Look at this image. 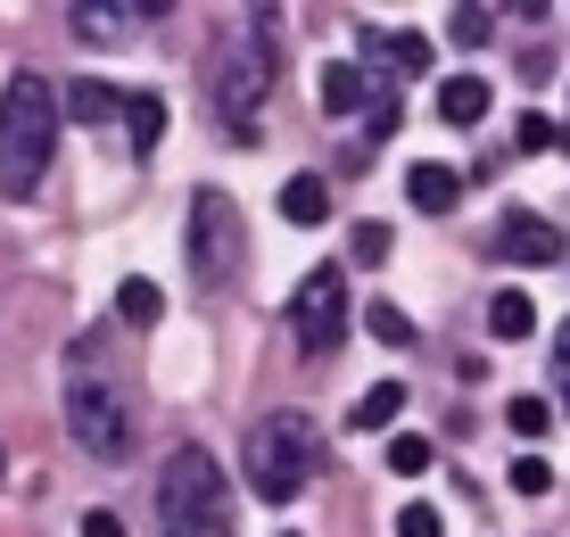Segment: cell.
<instances>
[{"instance_id": "cell-1", "label": "cell", "mask_w": 570, "mask_h": 537, "mask_svg": "<svg viewBox=\"0 0 570 537\" xmlns=\"http://www.w3.org/2000/svg\"><path fill=\"white\" fill-rule=\"evenodd\" d=\"M58 116H67V99L50 91V75H9L0 84V198H33L58 149Z\"/></svg>"}, {"instance_id": "cell-2", "label": "cell", "mask_w": 570, "mask_h": 537, "mask_svg": "<svg viewBox=\"0 0 570 537\" xmlns=\"http://www.w3.org/2000/svg\"><path fill=\"white\" fill-rule=\"evenodd\" d=\"M157 529L166 537H232V488L207 447H174L157 480Z\"/></svg>"}, {"instance_id": "cell-3", "label": "cell", "mask_w": 570, "mask_h": 537, "mask_svg": "<svg viewBox=\"0 0 570 537\" xmlns=\"http://www.w3.org/2000/svg\"><path fill=\"white\" fill-rule=\"evenodd\" d=\"M273 91V33L265 26H240L215 42V116L232 125V141L257 149V108Z\"/></svg>"}, {"instance_id": "cell-4", "label": "cell", "mask_w": 570, "mask_h": 537, "mask_svg": "<svg viewBox=\"0 0 570 537\" xmlns=\"http://www.w3.org/2000/svg\"><path fill=\"white\" fill-rule=\"evenodd\" d=\"M67 439L91 455V463H125L132 455V413L116 406L108 372L91 364V348L67 355Z\"/></svg>"}, {"instance_id": "cell-5", "label": "cell", "mask_w": 570, "mask_h": 537, "mask_svg": "<svg viewBox=\"0 0 570 537\" xmlns=\"http://www.w3.org/2000/svg\"><path fill=\"white\" fill-rule=\"evenodd\" d=\"M314 471H323V430H314L306 413H273V422H257V439H248V488H257L265 505H289Z\"/></svg>"}, {"instance_id": "cell-6", "label": "cell", "mask_w": 570, "mask_h": 537, "mask_svg": "<svg viewBox=\"0 0 570 537\" xmlns=\"http://www.w3.org/2000/svg\"><path fill=\"white\" fill-rule=\"evenodd\" d=\"M347 323H356V297H347V273L340 265H306L298 297H289V331H298L306 355H331L347 340Z\"/></svg>"}, {"instance_id": "cell-7", "label": "cell", "mask_w": 570, "mask_h": 537, "mask_svg": "<svg viewBox=\"0 0 570 537\" xmlns=\"http://www.w3.org/2000/svg\"><path fill=\"white\" fill-rule=\"evenodd\" d=\"M240 265V215H232L224 191H199L190 198V273L199 282H224Z\"/></svg>"}, {"instance_id": "cell-8", "label": "cell", "mask_w": 570, "mask_h": 537, "mask_svg": "<svg viewBox=\"0 0 570 537\" xmlns=\"http://www.w3.org/2000/svg\"><path fill=\"white\" fill-rule=\"evenodd\" d=\"M497 248L513 256V265H562V232L546 224L538 207H504V224H497Z\"/></svg>"}, {"instance_id": "cell-9", "label": "cell", "mask_w": 570, "mask_h": 537, "mask_svg": "<svg viewBox=\"0 0 570 537\" xmlns=\"http://www.w3.org/2000/svg\"><path fill=\"white\" fill-rule=\"evenodd\" d=\"M405 198H414L422 215H446V207L463 198V174H455V166H439V157H422V166L405 174Z\"/></svg>"}, {"instance_id": "cell-10", "label": "cell", "mask_w": 570, "mask_h": 537, "mask_svg": "<svg viewBox=\"0 0 570 537\" xmlns=\"http://www.w3.org/2000/svg\"><path fill=\"white\" fill-rule=\"evenodd\" d=\"M125 26H132V0H75V42H125Z\"/></svg>"}, {"instance_id": "cell-11", "label": "cell", "mask_w": 570, "mask_h": 537, "mask_svg": "<svg viewBox=\"0 0 570 537\" xmlns=\"http://www.w3.org/2000/svg\"><path fill=\"white\" fill-rule=\"evenodd\" d=\"M397 413H405V389L397 381H372L356 406H347V430H356V439H364V430H397Z\"/></svg>"}, {"instance_id": "cell-12", "label": "cell", "mask_w": 570, "mask_h": 537, "mask_svg": "<svg viewBox=\"0 0 570 537\" xmlns=\"http://www.w3.org/2000/svg\"><path fill=\"white\" fill-rule=\"evenodd\" d=\"M125 108H132V99L116 91V84H100V75H83V84L67 91V116H75V125H108V116H125Z\"/></svg>"}, {"instance_id": "cell-13", "label": "cell", "mask_w": 570, "mask_h": 537, "mask_svg": "<svg viewBox=\"0 0 570 537\" xmlns=\"http://www.w3.org/2000/svg\"><path fill=\"white\" fill-rule=\"evenodd\" d=\"M439 116L446 125H480L488 116V75H446L439 84Z\"/></svg>"}, {"instance_id": "cell-14", "label": "cell", "mask_w": 570, "mask_h": 537, "mask_svg": "<svg viewBox=\"0 0 570 537\" xmlns=\"http://www.w3.org/2000/svg\"><path fill=\"white\" fill-rule=\"evenodd\" d=\"M282 215L289 224H331V183L323 174H289L282 183Z\"/></svg>"}, {"instance_id": "cell-15", "label": "cell", "mask_w": 570, "mask_h": 537, "mask_svg": "<svg viewBox=\"0 0 570 537\" xmlns=\"http://www.w3.org/2000/svg\"><path fill=\"white\" fill-rule=\"evenodd\" d=\"M364 58H389L397 75H430V33H364Z\"/></svg>"}, {"instance_id": "cell-16", "label": "cell", "mask_w": 570, "mask_h": 537, "mask_svg": "<svg viewBox=\"0 0 570 537\" xmlns=\"http://www.w3.org/2000/svg\"><path fill=\"white\" fill-rule=\"evenodd\" d=\"M488 331H497V340H529V331H538L529 290H497V297H488Z\"/></svg>"}, {"instance_id": "cell-17", "label": "cell", "mask_w": 570, "mask_h": 537, "mask_svg": "<svg viewBox=\"0 0 570 537\" xmlns=\"http://www.w3.org/2000/svg\"><path fill=\"white\" fill-rule=\"evenodd\" d=\"M116 314H125L132 331H157V323H166V290H157V282H141V273H132V282L116 290Z\"/></svg>"}, {"instance_id": "cell-18", "label": "cell", "mask_w": 570, "mask_h": 537, "mask_svg": "<svg viewBox=\"0 0 570 537\" xmlns=\"http://www.w3.org/2000/svg\"><path fill=\"white\" fill-rule=\"evenodd\" d=\"M356 108H372L364 99V67H323V116H356Z\"/></svg>"}, {"instance_id": "cell-19", "label": "cell", "mask_w": 570, "mask_h": 537, "mask_svg": "<svg viewBox=\"0 0 570 537\" xmlns=\"http://www.w3.org/2000/svg\"><path fill=\"white\" fill-rule=\"evenodd\" d=\"M125 133H132V149H157V141H166V99H157V91H132V108H125Z\"/></svg>"}, {"instance_id": "cell-20", "label": "cell", "mask_w": 570, "mask_h": 537, "mask_svg": "<svg viewBox=\"0 0 570 537\" xmlns=\"http://www.w3.org/2000/svg\"><path fill=\"white\" fill-rule=\"evenodd\" d=\"M364 331L381 348H414V323H405V306H389V297H364Z\"/></svg>"}, {"instance_id": "cell-21", "label": "cell", "mask_w": 570, "mask_h": 537, "mask_svg": "<svg viewBox=\"0 0 570 537\" xmlns=\"http://www.w3.org/2000/svg\"><path fill=\"white\" fill-rule=\"evenodd\" d=\"M504 422H513V439L538 447L546 430H554V406H546V397H513V406H504Z\"/></svg>"}, {"instance_id": "cell-22", "label": "cell", "mask_w": 570, "mask_h": 537, "mask_svg": "<svg viewBox=\"0 0 570 537\" xmlns=\"http://www.w3.org/2000/svg\"><path fill=\"white\" fill-rule=\"evenodd\" d=\"M488 33H497V26H488V9H480V0H463V9L446 17V42H463V50H480Z\"/></svg>"}, {"instance_id": "cell-23", "label": "cell", "mask_w": 570, "mask_h": 537, "mask_svg": "<svg viewBox=\"0 0 570 537\" xmlns=\"http://www.w3.org/2000/svg\"><path fill=\"white\" fill-rule=\"evenodd\" d=\"M389 471H405V480L430 471V439H422V430H397V439H389Z\"/></svg>"}, {"instance_id": "cell-24", "label": "cell", "mask_w": 570, "mask_h": 537, "mask_svg": "<svg viewBox=\"0 0 570 537\" xmlns=\"http://www.w3.org/2000/svg\"><path fill=\"white\" fill-rule=\"evenodd\" d=\"M504 480H513V496H554V463H546V455H521Z\"/></svg>"}, {"instance_id": "cell-25", "label": "cell", "mask_w": 570, "mask_h": 537, "mask_svg": "<svg viewBox=\"0 0 570 537\" xmlns=\"http://www.w3.org/2000/svg\"><path fill=\"white\" fill-rule=\"evenodd\" d=\"M513 141H521L529 157H538V149H562V141H570V133L554 125V116H521V125H513Z\"/></svg>"}, {"instance_id": "cell-26", "label": "cell", "mask_w": 570, "mask_h": 537, "mask_svg": "<svg viewBox=\"0 0 570 537\" xmlns=\"http://www.w3.org/2000/svg\"><path fill=\"white\" fill-rule=\"evenodd\" d=\"M389 133H397V99L372 91V108H364V149H372V141H389Z\"/></svg>"}, {"instance_id": "cell-27", "label": "cell", "mask_w": 570, "mask_h": 537, "mask_svg": "<svg viewBox=\"0 0 570 537\" xmlns=\"http://www.w3.org/2000/svg\"><path fill=\"white\" fill-rule=\"evenodd\" d=\"M347 248H356V265H381V256H389V224H356Z\"/></svg>"}, {"instance_id": "cell-28", "label": "cell", "mask_w": 570, "mask_h": 537, "mask_svg": "<svg viewBox=\"0 0 570 537\" xmlns=\"http://www.w3.org/2000/svg\"><path fill=\"white\" fill-rule=\"evenodd\" d=\"M397 537H446L439 505H405V512H397Z\"/></svg>"}, {"instance_id": "cell-29", "label": "cell", "mask_w": 570, "mask_h": 537, "mask_svg": "<svg viewBox=\"0 0 570 537\" xmlns=\"http://www.w3.org/2000/svg\"><path fill=\"white\" fill-rule=\"evenodd\" d=\"M83 537H125V521H116V512H100V505H91V512H83Z\"/></svg>"}, {"instance_id": "cell-30", "label": "cell", "mask_w": 570, "mask_h": 537, "mask_svg": "<svg viewBox=\"0 0 570 537\" xmlns=\"http://www.w3.org/2000/svg\"><path fill=\"white\" fill-rule=\"evenodd\" d=\"M248 26H265V33H273V26H282V0H248Z\"/></svg>"}, {"instance_id": "cell-31", "label": "cell", "mask_w": 570, "mask_h": 537, "mask_svg": "<svg viewBox=\"0 0 570 537\" xmlns=\"http://www.w3.org/2000/svg\"><path fill=\"white\" fill-rule=\"evenodd\" d=\"M504 9H513V17H529V26H538V17L554 9V0H504Z\"/></svg>"}, {"instance_id": "cell-32", "label": "cell", "mask_w": 570, "mask_h": 537, "mask_svg": "<svg viewBox=\"0 0 570 537\" xmlns=\"http://www.w3.org/2000/svg\"><path fill=\"white\" fill-rule=\"evenodd\" d=\"M174 9V0H132V17H166Z\"/></svg>"}, {"instance_id": "cell-33", "label": "cell", "mask_w": 570, "mask_h": 537, "mask_svg": "<svg viewBox=\"0 0 570 537\" xmlns=\"http://www.w3.org/2000/svg\"><path fill=\"white\" fill-rule=\"evenodd\" d=\"M554 355H562V364H570V323H562V348H554Z\"/></svg>"}, {"instance_id": "cell-34", "label": "cell", "mask_w": 570, "mask_h": 537, "mask_svg": "<svg viewBox=\"0 0 570 537\" xmlns=\"http://www.w3.org/2000/svg\"><path fill=\"white\" fill-rule=\"evenodd\" d=\"M0 480H9V455H0Z\"/></svg>"}, {"instance_id": "cell-35", "label": "cell", "mask_w": 570, "mask_h": 537, "mask_svg": "<svg viewBox=\"0 0 570 537\" xmlns=\"http://www.w3.org/2000/svg\"><path fill=\"white\" fill-rule=\"evenodd\" d=\"M562 413H570V389H562Z\"/></svg>"}]
</instances>
